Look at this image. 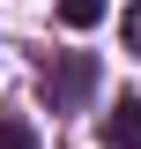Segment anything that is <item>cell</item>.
<instances>
[{
    "label": "cell",
    "instance_id": "6da1fadb",
    "mask_svg": "<svg viewBox=\"0 0 141 149\" xmlns=\"http://www.w3.org/2000/svg\"><path fill=\"white\" fill-rule=\"evenodd\" d=\"M45 90H52V104H82V97L97 90V60H89V52H67L59 67H45Z\"/></svg>",
    "mask_w": 141,
    "mask_h": 149
},
{
    "label": "cell",
    "instance_id": "7a4b0ae2",
    "mask_svg": "<svg viewBox=\"0 0 141 149\" xmlns=\"http://www.w3.org/2000/svg\"><path fill=\"white\" fill-rule=\"evenodd\" d=\"M104 142H111V149H141V97H119V104H111Z\"/></svg>",
    "mask_w": 141,
    "mask_h": 149
},
{
    "label": "cell",
    "instance_id": "3957f363",
    "mask_svg": "<svg viewBox=\"0 0 141 149\" xmlns=\"http://www.w3.org/2000/svg\"><path fill=\"white\" fill-rule=\"evenodd\" d=\"M104 8H111V0H59V22H67V30H97Z\"/></svg>",
    "mask_w": 141,
    "mask_h": 149
},
{
    "label": "cell",
    "instance_id": "277c9868",
    "mask_svg": "<svg viewBox=\"0 0 141 149\" xmlns=\"http://www.w3.org/2000/svg\"><path fill=\"white\" fill-rule=\"evenodd\" d=\"M0 149H37V127L30 119H0Z\"/></svg>",
    "mask_w": 141,
    "mask_h": 149
},
{
    "label": "cell",
    "instance_id": "5b68a950",
    "mask_svg": "<svg viewBox=\"0 0 141 149\" xmlns=\"http://www.w3.org/2000/svg\"><path fill=\"white\" fill-rule=\"evenodd\" d=\"M119 37H126V52H141V0L126 8V15H119Z\"/></svg>",
    "mask_w": 141,
    "mask_h": 149
}]
</instances>
